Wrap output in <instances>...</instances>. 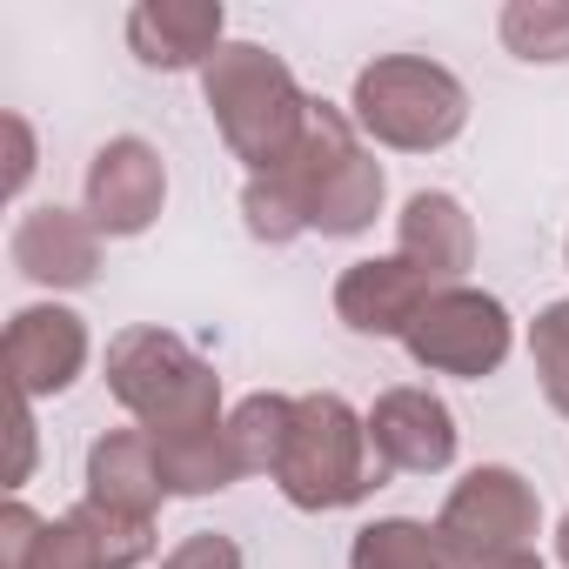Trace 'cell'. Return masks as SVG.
I'll return each instance as SVG.
<instances>
[{
    "label": "cell",
    "instance_id": "cell-1",
    "mask_svg": "<svg viewBox=\"0 0 569 569\" xmlns=\"http://www.w3.org/2000/svg\"><path fill=\"white\" fill-rule=\"evenodd\" d=\"M201 101L214 114V134L228 141V154L248 174H274L296 154L316 94H302L296 68L268 54L261 41H228L208 68H201Z\"/></svg>",
    "mask_w": 569,
    "mask_h": 569
},
{
    "label": "cell",
    "instance_id": "cell-2",
    "mask_svg": "<svg viewBox=\"0 0 569 569\" xmlns=\"http://www.w3.org/2000/svg\"><path fill=\"white\" fill-rule=\"evenodd\" d=\"M274 181L289 188L309 214V234L322 241H356L376 228L382 201H389V181H382V161L362 148V128L356 114L316 101L309 108V128L296 141V154L274 168Z\"/></svg>",
    "mask_w": 569,
    "mask_h": 569
},
{
    "label": "cell",
    "instance_id": "cell-3",
    "mask_svg": "<svg viewBox=\"0 0 569 569\" xmlns=\"http://www.w3.org/2000/svg\"><path fill=\"white\" fill-rule=\"evenodd\" d=\"M108 396L148 436H181V429L221 422V376H214V362L194 342H181L174 329H154V322L121 329L108 342Z\"/></svg>",
    "mask_w": 569,
    "mask_h": 569
},
{
    "label": "cell",
    "instance_id": "cell-4",
    "mask_svg": "<svg viewBox=\"0 0 569 569\" xmlns=\"http://www.w3.org/2000/svg\"><path fill=\"white\" fill-rule=\"evenodd\" d=\"M382 476L389 469L369 449V416H356L336 389L296 396V429H289V449H281L274 489L302 516L356 509V502H369V489H382Z\"/></svg>",
    "mask_w": 569,
    "mask_h": 569
},
{
    "label": "cell",
    "instance_id": "cell-5",
    "mask_svg": "<svg viewBox=\"0 0 569 569\" xmlns=\"http://www.w3.org/2000/svg\"><path fill=\"white\" fill-rule=\"evenodd\" d=\"M356 128L396 154H436L469 128V88L429 54H376L349 94Z\"/></svg>",
    "mask_w": 569,
    "mask_h": 569
},
{
    "label": "cell",
    "instance_id": "cell-6",
    "mask_svg": "<svg viewBox=\"0 0 569 569\" xmlns=\"http://www.w3.org/2000/svg\"><path fill=\"white\" fill-rule=\"evenodd\" d=\"M436 536H442V549H449V569L482 562V556H509V549H536V536H542V502H536V489H529L522 469L482 462V469H469V476L442 496Z\"/></svg>",
    "mask_w": 569,
    "mask_h": 569
},
{
    "label": "cell",
    "instance_id": "cell-7",
    "mask_svg": "<svg viewBox=\"0 0 569 569\" xmlns=\"http://www.w3.org/2000/svg\"><path fill=\"white\" fill-rule=\"evenodd\" d=\"M409 362L429 369V376H456V382H482L509 362L516 349V322L509 309L489 296V289H469V281H456V289H436L422 302V316L409 322L402 336Z\"/></svg>",
    "mask_w": 569,
    "mask_h": 569
},
{
    "label": "cell",
    "instance_id": "cell-8",
    "mask_svg": "<svg viewBox=\"0 0 569 569\" xmlns=\"http://www.w3.org/2000/svg\"><path fill=\"white\" fill-rule=\"evenodd\" d=\"M161 201H168V168H161V148L141 141V134H114L94 148L88 161V181H81V208L88 221L108 234V241H134L161 221Z\"/></svg>",
    "mask_w": 569,
    "mask_h": 569
},
{
    "label": "cell",
    "instance_id": "cell-9",
    "mask_svg": "<svg viewBox=\"0 0 569 569\" xmlns=\"http://www.w3.org/2000/svg\"><path fill=\"white\" fill-rule=\"evenodd\" d=\"M369 449L396 476H442L462 449V429H456V409L436 389L402 382V389H382L369 402Z\"/></svg>",
    "mask_w": 569,
    "mask_h": 569
},
{
    "label": "cell",
    "instance_id": "cell-10",
    "mask_svg": "<svg viewBox=\"0 0 569 569\" xmlns=\"http://www.w3.org/2000/svg\"><path fill=\"white\" fill-rule=\"evenodd\" d=\"M0 356H8L14 396L21 402H41V396H61V389L81 382L94 342H88V322L68 302H28V309H14Z\"/></svg>",
    "mask_w": 569,
    "mask_h": 569
},
{
    "label": "cell",
    "instance_id": "cell-11",
    "mask_svg": "<svg viewBox=\"0 0 569 569\" xmlns=\"http://www.w3.org/2000/svg\"><path fill=\"white\" fill-rule=\"evenodd\" d=\"M8 261L34 281V289H88L101 274V228L88 221V208L41 201V208H28L14 221Z\"/></svg>",
    "mask_w": 569,
    "mask_h": 569
},
{
    "label": "cell",
    "instance_id": "cell-12",
    "mask_svg": "<svg viewBox=\"0 0 569 569\" xmlns=\"http://www.w3.org/2000/svg\"><path fill=\"white\" fill-rule=\"evenodd\" d=\"M436 296V281L402 261V254H369V261H349L336 274V322L356 329V336H376V342H402L409 322L422 316V302Z\"/></svg>",
    "mask_w": 569,
    "mask_h": 569
},
{
    "label": "cell",
    "instance_id": "cell-13",
    "mask_svg": "<svg viewBox=\"0 0 569 569\" xmlns=\"http://www.w3.org/2000/svg\"><path fill=\"white\" fill-rule=\"evenodd\" d=\"M228 48L221 0H141L128 14V54L154 74H201Z\"/></svg>",
    "mask_w": 569,
    "mask_h": 569
},
{
    "label": "cell",
    "instance_id": "cell-14",
    "mask_svg": "<svg viewBox=\"0 0 569 569\" xmlns=\"http://www.w3.org/2000/svg\"><path fill=\"white\" fill-rule=\"evenodd\" d=\"M396 254L416 261L436 289H456V281L476 268V221H469V208L456 194H442V188L409 194L402 214H396Z\"/></svg>",
    "mask_w": 569,
    "mask_h": 569
},
{
    "label": "cell",
    "instance_id": "cell-15",
    "mask_svg": "<svg viewBox=\"0 0 569 569\" xmlns=\"http://www.w3.org/2000/svg\"><path fill=\"white\" fill-rule=\"evenodd\" d=\"M88 502L141 516V522L161 516L168 482H161V456H154L148 429H108V436H94V449H88Z\"/></svg>",
    "mask_w": 569,
    "mask_h": 569
},
{
    "label": "cell",
    "instance_id": "cell-16",
    "mask_svg": "<svg viewBox=\"0 0 569 569\" xmlns=\"http://www.w3.org/2000/svg\"><path fill=\"white\" fill-rule=\"evenodd\" d=\"M148 442H154V456H161L168 496H214V489H234V482H241V462H234V442H228V416L208 422V429L148 436Z\"/></svg>",
    "mask_w": 569,
    "mask_h": 569
},
{
    "label": "cell",
    "instance_id": "cell-17",
    "mask_svg": "<svg viewBox=\"0 0 569 569\" xmlns=\"http://www.w3.org/2000/svg\"><path fill=\"white\" fill-rule=\"evenodd\" d=\"M289 429H296V396H274V389H254L228 409V442H234V462L241 476H268L281 469V449H289Z\"/></svg>",
    "mask_w": 569,
    "mask_h": 569
},
{
    "label": "cell",
    "instance_id": "cell-18",
    "mask_svg": "<svg viewBox=\"0 0 569 569\" xmlns=\"http://www.w3.org/2000/svg\"><path fill=\"white\" fill-rule=\"evenodd\" d=\"M349 569H449V549L436 536V522L416 516H376L356 529L349 542Z\"/></svg>",
    "mask_w": 569,
    "mask_h": 569
},
{
    "label": "cell",
    "instance_id": "cell-19",
    "mask_svg": "<svg viewBox=\"0 0 569 569\" xmlns=\"http://www.w3.org/2000/svg\"><path fill=\"white\" fill-rule=\"evenodd\" d=\"M496 28L516 61H569V0H509Z\"/></svg>",
    "mask_w": 569,
    "mask_h": 569
},
{
    "label": "cell",
    "instance_id": "cell-20",
    "mask_svg": "<svg viewBox=\"0 0 569 569\" xmlns=\"http://www.w3.org/2000/svg\"><path fill=\"white\" fill-rule=\"evenodd\" d=\"M74 522H81V536H88V549H94V562L101 569H141L148 556H154V522H141V516H121V509H101V502H74L68 509Z\"/></svg>",
    "mask_w": 569,
    "mask_h": 569
},
{
    "label": "cell",
    "instance_id": "cell-21",
    "mask_svg": "<svg viewBox=\"0 0 569 569\" xmlns=\"http://www.w3.org/2000/svg\"><path fill=\"white\" fill-rule=\"evenodd\" d=\"M241 221H248V234H254V241H268V248H289V241H302V234H309L302 201L281 188L274 174H248V181H241Z\"/></svg>",
    "mask_w": 569,
    "mask_h": 569
},
{
    "label": "cell",
    "instance_id": "cell-22",
    "mask_svg": "<svg viewBox=\"0 0 569 569\" xmlns=\"http://www.w3.org/2000/svg\"><path fill=\"white\" fill-rule=\"evenodd\" d=\"M529 362H536V382H542L549 409L569 416V302H549L529 322Z\"/></svg>",
    "mask_w": 569,
    "mask_h": 569
},
{
    "label": "cell",
    "instance_id": "cell-23",
    "mask_svg": "<svg viewBox=\"0 0 569 569\" xmlns=\"http://www.w3.org/2000/svg\"><path fill=\"white\" fill-rule=\"evenodd\" d=\"M48 522H54V516H41V509H28V502H8V509H0V569H34V556H41V542H48Z\"/></svg>",
    "mask_w": 569,
    "mask_h": 569
},
{
    "label": "cell",
    "instance_id": "cell-24",
    "mask_svg": "<svg viewBox=\"0 0 569 569\" xmlns=\"http://www.w3.org/2000/svg\"><path fill=\"white\" fill-rule=\"evenodd\" d=\"M161 569H241V542L221 529H194L161 556Z\"/></svg>",
    "mask_w": 569,
    "mask_h": 569
},
{
    "label": "cell",
    "instance_id": "cell-25",
    "mask_svg": "<svg viewBox=\"0 0 569 569\" xmlns=\"http://www.w3.org/2000/svg\"><path fill=\"white\" fill-rule=\"evenodd\" d=\"M0 128H8V194H21L28 188V174H34V128L21 121V114H8V121H0Z\"/></svg>",
    "mask_w": 569,
    "mask_h": 569
},
{
    "label": "cell",
    "instance_id": "cell-26",
    "mask_svg": "<svg viewBox=\"0 0 569 569\" xmlns=\"http://www.w3.org/2000/svg\"><path fill=\"white\" fill-rule=\"evenodd\" d=\"M28 469H34V402L14 409V482H28Z\"/></svg>",
    "mask_w": 569,
    "mask_h": 569
},
{
    "label": "cell",
    "instance_id": "cell-27",
    "mask_svg": "<svg viewBox=\"0 0 569 569\" xmlns=\"http://www.w3.org/2000/svg\"><path fill=\"white\" fill-rule=\"evenodd\" d=\"M462 569H542L536 549H509V556H482V562H462Z\"/></svg>",
    "mask_w": 569,
    "mask_h": 569
},
{
    "label": "cell",
    "instance_id": "cell-28",
    "mask_svg": "<svg viewBox=\"0 0 569 569\" xmlns=\"http://www.w3.org/2000/svg\"><path fill=\"white\" fill-rule=\"evenodd\" d=\"M556 562H562V569H569V516H562V522H556Z\"/></svg>",
    "mask_w": 569,
    "mask_h": 569
},
{
    "label": "cell",
    "instance_id": "cell-29",
    "mask_svg": "<svg viewBox=\"0 0 569 569\" xmlns=\"http://www.w3.org/2000/svg\"><path fill=\"white\" fill-rule=\"evenodd\" d=\"M562 261H569V241H562Z\"/></svg>",
    "mask_w": 569,
    "mask_h": 569
}]
</instances>
